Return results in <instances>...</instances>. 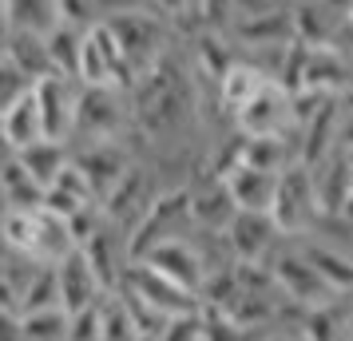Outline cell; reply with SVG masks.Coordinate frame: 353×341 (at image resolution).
Listing matches in <instances>:
<instances>
[{"instance_id": "cell-1", "label": "cell", "mask_w": 353, "mask_h": 341, "mask_svg": "<svg viewBox=\"0 0 353 341\" xmlns=\"http://www.w3.org/2000/svg\"><path fill=\"white\" fill-rule=\"evenodd\" d=\"M191 112H194L191 87L183 80V68L171 56H163L147 76H139V83H135V119L147 131H155V135L171 131Z\"/></svg>"}, {"instance_id": "cell-2", "label": "cell", "mask_w": 353, "mask_h": 341, "mask_svg": "<svg viewBox=\"0 0 353 341\" xmlns=\"http://www.w3.org/2000/svg\"><path fill=\"white\" fill-rule=\"evenodd\" d=\"M187 227H194V191L191 187H175V191H163L151 211L131 227V234L123 238L128 242V258L143 262L155 246L171 242V238H183Z\"/></svg>"}, {"instance_id": "cell-3", "label": "cell", "mask_w": 353, "mask_h": 341, "mask_svg": "<svg viewBox=\"0 0 353 341\" xmlns=\"http://www.w3.org/2000/svg\"><path fill=\"white\" fill-rule=\"evenodd\" d=\"M103 24L112 28V36L128 52L135 83L167 56V17H159V12H151V8H123V12L103 17Z\"/></svg>"}, {"instance_id": "cell-4", "label": "cell", "mask_w": 353, "mask_h": 341, "mask_svg": "<svg viewBox=\"0 0 353 341\" xmlns=\"http://www.w3.org/2000/svg\"><path fill=\"white\" fill-rule=\"evenodd\" d=\"M274 223L282 230V238H302L310 227L318 223L321 203H318V183H314V167L294 163L278 179V198H274Z\"/></svg>"}, {"instance_id": "cell-5", "label": "cell", "mask_w": 353, "mask_h": 341, "mask_svg": "<svg viewBox=\"0 0 353 341\" xmlns=\"http://www.w3.org/2000/svg\"><path fill=\"white\" fill-rule=\"evenodd\" d=\"M270 270L274 278H278V290H282V298H290L298 309H314V306H330V302H337L341 293L325 282V278L318 274V266L305 258L302 250H274L270 258Z\"/></svg>"}, {"instance_id": "cell-6", "label": "cell", "mask_w": 353, "mask_h": 341, "mask_svg": "<svg viewBox=\"0 0 353 341\" xmlns=\"http://www.w3.org/2000/svg\"><path fill=\"white\" fill-rule=\"evenodd\" d=\"M123 290L143 298L147 306H155L159 313L167 318H183V313H203V293L179 286L171 278H163L159 270H151L147 262H131L128 266V278H123Z\"/></svg>"}, {"instance_id": "cell-7", "label": "cell", "mask_w": 353, "mask_h": 341, "mask_svg": "<svg viewBox=\"0 0 353 341\" xmlns=\"http://www.w3.org/2000/svg\"><path fill=\"white\" fill-rule=\"evenodd\" d=\"M80 96L83 83L72 76L52 72L36 83V99H40V115H44V135L48 139H76V115H80Z\"/></svg>"}, {"instance_id": "cell-8", "label": "cell", "mask_w": 353, "mask_h": 341, "mask_svg": "<svg viewBox=\"0 0 353 341\" xmlns=\"http://www.w3.org/2000/svg\"><path fill=\"white\" fill-rule=\"evenodd\" d=\"M123 87H88L83 83L80 96V115H76V139L88 143H103L115 139L123 123H128V107H123Z\"/></svg>"}, {"instance_id": "cell-9", "label": "cell", "mask_w": 353, "mask_h": 341, "mask_svg": "<svg viewBox=\"0 0 353 341\" xmlns=\"http://www.w3.org/2000/svg\"><path fill=\"white\" fill-rule=\"evenodd\" d=\"M242 135H282V131H298L294 119V92H286L278 80H270L258 92L239 115H234Z\"/></svg>"}, {"instance_id": "cell-10", "label": "cell", "mask_w": 353, "mask_h": 341, "mask_svg": "<svg viewBox=\"0 0 353 341\" xmlns=\"http://www.w3.org/2000/svg\"><path fill=\"white\" fill-rule=\"evenodd\" d=\"M143 262L151 266V270H159L163 278H171V282H179V286H187V290H194V293H203L210 270H214V266L207 262V254H203L187 234H183V238H171V242H163V246H155Z\"/></svg>"}, {"instance_id": "cell-11", "label": "cell", "mask_w": 353, "mask_h": 341, "mask_svg": "<svg viewBox=\"0 0 353 341\" xmlns=\"http://www.w3.org/2000/svg\"><path fill=\"white\" fill-rule=\"evenodd\" d=\"M230 40L239 48L254 52H282L294 44V4H282L274 12H258V17H239L230 24Z\"/></svg>"}, {"instance_id": "cell-12", "label": "cell", "mask_w": 353, "mask_h": 341, "mask_svg": "<svg viewBox=\"0 0 353 341\" xmlns=\"http://www.w3.org/2000/svg\"><path fill=\"white\" fill-rule=\"evenodd\" d=\"M155 198H159V195L151 191V175H147L143 167H135V163H131V171L119 179V187L99 203V214H103L112 227H123L131 234V227L151 211V203H155ZM128 234H123V238H128Z\"/></svg>"}, {"instance_id": "cell-13", "label": "cell", "mask_w": 353, "mask_h": 341, "mask_svg": "<svg viewBox=\"0 0 353 341\" xmlns=\"http://www.w3.org/2000/svg\"><path fill=\"white\" fill-rule=\"evenodd\" d=\"M278 238H282V230L274 223V214L262 211H239L234 223L226 227V242L239 262H270Z\"/></svg>"}, {"instance_id": "cell-14", "label": "cell", "mask_w": 353, "mask_h": 341, "mask_svg": "<svg viewBox=\"0 0 353 341\" xmlns=\"http://www.w3.org/2000/svg\"><path fill=\"white\" fill-rule=\"evenodd\" d=\"M56 274H60V306L76 318V313H83V309H92L103 302V282H99L96 266L88 262V254L80 250H72L60 266H56Z\"/></svg>"}, {"instance_id": "cell-15", "label": "cell", "mask_w": 353, "mask_h": 341, "mask_svg": "<svg viewBox=\"0 0 353 341\" xmlns=\"http://www.w3.org/2000/svg\"><path fill=\"white\" fill-rule=\"evenodd\" d=\"M76 167L88 175V183H92L96 198L103 203V198L119 187V179L131 171V159H128V151L115 143V139H103V143L80 147V151H76Z\"/></svg>"}, {"instance_id": "cell-16", "label": "cell", "mask_w": 353, "mask_h": 341, "mask_svg": "<svg viewBox=\"0 0 353 341\" xmlns=\"http://www.w3.org/2000/svg\"><path fill=\"white\" fill-rule=\"evenodd\" d=\"M0 135H4V147L8 155H20L24 147L48 139L44 135V115H40V99H36V83L28 92H20L12 103H4L0 112Z\"/></svg>"}, {"instance_id": "cell-17", "label": "cell", "mask_w": 353, "mask_h": 341, "mask_svg": "<svg viewBox=\"0 0 353 341\" xmlns=\"http://www.w3.org/2000/svg\"><path fill=\"white\" fill-rule=\"evenodd\" d=\"M314 183H318V203H321V214H337L345 211V203L353 195V151L337 143L325 159L314 167Z\"/></svg>"}, {"instance_id": "cell-18", "label": "cell", "mask_w": 353, "mask_h": 341, "mask_svg": "<svg viewBox=\"0 0 353 341\" xmlns=\"http://www.w3.org/2000/svg\"><path fill=\"white\" fill-rule=\"evenodd\" d=\"M278 171H262V167H250V163H239L230 175H223L226 191L234 198L239 211H274V198H278Z\"/></svg>"}, {"instance_id": "cell-19", "label": "cell", "mask_w": 353, "mask_h": 341, "mask_svg": "<svg viewBox=\"0 0 353 341\" xmlns=\"http://www.w3.org/2000/svg\"><path fill=\"white\" fill-rule=\"evenodd\" d=\"M4 64L17 68L28 83H40L52 76V52L44 32H24V28H4Z\"/></svg>"}, {"instance_id": "cell-20", "label": "cell", "mask_w": 353, "mask_h": 341, "mask_svg": "<svg viewBox=\"0 0 353 341\" xmlns=\"http://www.w3.org/2000/svg\"><path fill=\"white\" fill-rule=\"evenodd\" d=\"M72 313L68 309H32V313H4V341H68Z\"/></svg>"}, {"instance_id": "cell-21", "label": "cell", "mask_w": 353, "mask_h": 341, "mask_svg": "<svg viewBox=\"0 0 353 341\" xmlns=\"http://www.w3.org/2000/svg\"><path fill=\"white\" fill-rule=\"evenodd\" d=\"M72 250H80V238H76V230H72V218H64V214H56V211L44 207V211L36 214L32 258H40L44 266H60Z\"/></svg>"}, {"instance_id": "cell-22", "label": "cell", "mask_w": 353, "mask_h": 341, "mask_svg": "<svg viewBox=\"0 0 353 341\" xmlns=\"http://www.w3.org/2000/svg\"><path fill=\"white\" fill-rule=\"evenodd\" d=\"M0 191H4V211H44L48 207V187L36 179L17 155L4 159Z\"/></svg>"}, {"instance_id": "cell-23", "label": "cell", "mask_w": 353, "mask_h": 341, "mask_svg": "<svg viewBox=\"0 0 353 341\" xmlns=\"http://www.w3.org/2000/svg\"><path fill=\"white\" fill-rule=\"evenodd\" d=\"M341 32V17L330 12L321 0H294V40L321 48V44H337Z\"/></svg>"}, {"instance_id": "cell-24", "label": "cell", "mask_w": 353, "mask_h": 341, "mask_svg": "<svg viewBox=\"0 0 353 341\" xmlns=\"http://www.w3.org/2000/svg\"><path fill=\"white\" fill-rule=\"evenodd\" d=\"M270 80L274 76L262 64H246V60H239V64L223 76V83H219V103H223L226 112H230V119H234V115H239Z\"/></svg>"}, {"instance_id": "cell-25", "label": "cell", "mask_w": 353, "mask_h": 341, "mask_svg": "<svg viewBox=\"0 0 353 341\" xmlns=\"http://www.w3.org/2000/svg\"><path fill=\"white\" fill-rule=\"evenodd\" d=\"M56 24H64V4L60 0H4V28H24V32L48 36Z\"/></svg>"}, {"instance_id": "cell-26", "label": "cell", "mask_w": 353, "mask_h": 341, "mask_svg": "<svg viewBox=\"0 0 353 341\" xmlns=\"http://www.w3.org/2000/svg\"><path fill=\"white\" fill-rule=\"evenodd\" d=\"M17 159L24 163L36 179L44 183V187H52V183L72 167V151H68V139H40V143L24 147Z\"/></svg>"}, {"instance_id": "cell-27", "label": "cell", "mask_w": 353, "mask_h": 341, "mask_svg": "<svg viewBox=\"0 0 353 341\" xmlns=\"http://www.w3.org/2000/svg\"><path fill=\"white\" fill-rule=\"evenodd\" d=\"M298 250L318 266V274L325 278L337 293H353V254L337 250V246H325V242H310V238H305Z\"/></svg>"}, {"instance_id": "cell-28", "label": "cell", "mask_w": 353, "mask_h": 341, "mask_svg": "<svg viewBox=\"0 0 353 341\" xmlns=\"http://www.w3.org/2000/svg\"><path fill=\"white\" fill-rule=\"evenodd\" d=\"M234 214H239V207H234V198H230V191H226L223 179H214L210 187L194 191V227L226 230L230 223H234Z\"/></svg>"}, {"instance_id": "cell-29", "label": "cell", "mask_w": 353, "mask_h": 341, "mask_svg": "<svg viewBox=\"0 0 353 341\" xmlns=\"http://www.w3.org/2000/svg\"><path fill=\"white\" fill-rule=\"evenodd\" d=\"M83 40H88V28H80V24H56V28L48 32L52 68H56L60 76H72V80H80Z\"/></svg>"}, {"instance_id": "cell-30", "label": "cell", "mask_w": 353, "mask_h": 341, "mask_svg": "<svg viewBox=\"0 0 353 341\" xmlns=\"http://www.w3.org/2000/svg\"><path fill=\"white\" fill-rule=\"evenodd\" d=\"M223 36L226 32H199V40H194V76L214 80V87L223 83V76L230 72V68L239 64Z\"/></svg>"}, {"instance_id": "cell-31", "label": "cell", "mask_w": 353, "mask_h": 341, "mask_svg": "<svg viewBox=\"0 0 353 341\" xmlns=\"http://www.w3.org/2000/svg\"><path fill=\"white\" fill-rule=\"evenodd\" d=\"M302 333L305 341H350V306H314L302 309Z\"/></svg>"}, {"instance_id": "cell-32", "label": "cell", "mask_w": 353, "mask_h": 341, "mask_svg": "<svg viewBox=\"0 0 353 341\" xmlns=\"http://www.w3.org/2000/svg\"><path fill=\"white\" fill-rule=\"evenodd\" d=\"M99 341H143V329L135 325L128 298L119 290L103 298V333H99Z\"/></svg>"}, {"instance_id": "cell-33", "label": "cell", "mask_w": 353, "mask_h": 341, "mask_svg": "<svg viewBox=\"0 0 353 341\" xmlns=\"http://www.w3.org/2000/svg\"><path fill=\"white\" fill-rule=\"evenodd\" d=\"M32 309H64L60 306V274H56V266H40L36 282L24 293V309L20 313H32Z\"/></svg>"}, {"instance_id": "cell-34", "label": "cell", "mask_w": 353, "mask_h": 341, "mask_svg": "<svg viewBox=\"0 0 353 341\" xmlns=\"http://www.w3.org/2000/svg\"><path fill=\"white\" fill-rule=\"evenodd\" d=\"M36 214L40 211H4V246L32 254L36 246Z\"/></svg>"}, {"instance_id": "cell-35", "label": "cell", "mask_w": 353, "mask_h": 341, "mask_svg": "<svg viewBox=\"0 0 353 341\" xmlns=\"http://www.w3.org/2000/svg\"><path fill=\"white\" fill-rule=\"evenodd\" d=\"M194 20L203 32H230V24L239 20L234 0H194Z\"/></svg>"}, {"instance_id": "cell-36", "label": "cell", "mask_w": 353, "mask_h": 341, "mask_svg": "<svg viewBox=\"0 0 353 341\" xmlns=\"http://www.w3.org/2000/svg\"><path fill=\"white\" fill-rule=\"evenodd\" d=\"M159 341H207V309H203V313L171 318L167 329L159 333Z\"/></svg>"}, {"instance_id": "cell-37", "label": "cell", "mask_w": 353, "mask_h": 341, "mask_svg": "<svg viewBox=\"0 0 353 341\" xmlns=\"http://www.w3.org/2000/svg\"><path fill=\"white\" fill-rule=\"evenodd\" d=\"M103 298H108V293H103ZM99 333H103V302L72 318V338L68 341H99Z\"/></svg>"}, {"instance_id": "cell-38", "label": "cell", "mask_w": 353, "mask_h": 341, "mask_svg": "<svg viewBox=\"0 0 353 341\" xmlns=\"http://www.w3.org/2000/svg\"><path fill=\"white\" fill-rule=\"evenodd\" d=\"M147 8L159 12V17H167V20H187V17L194 20V0H147ZM194 24H199V20H194Z\"/></svg>"}, {"instance_id": "cell-39", "label": "cell", "mask_w": 353, "mask_h": 341, "mask_svg": "<svg viewBox=\"0 0 353 341\" xmlns=\"http://www.w3.org/2000/svg\"><path fill=\"white\" fill-rule=\"evenodd\" d=\"M290 0H234V8H239V17H258V12H274V8H282Z\"/></svg>"}, {"instance_id": "cell-40", "label": "cell", "mask_w": 353, "mask_h": 341, "mask_svg": "<svg viewBox=\"0 0 353 341\" xmlns=\"http://www.w3.org/2000/svg\"><path fill=\"white\" fill-rule=\"evenodd\" d=\"M337 48L341 52H353V12L341 20V32H337Z\"/></svg>"}, {"instance_id": "cell-41", "label": "cell", "mask_w": 353, "mask_h": 341, "mask_svg": "<svg viewBox=\"0 0 353 341\" xmlns=\"http://www.w3.org/2000/svg\"><path fill=\"white\" fill-rule=\"evenodd\" d=\"M258 341H305V333L298 329V333H286V329H274V333H266V338H258Z\"/></svg>"}, {"instance_id": "cell-42", "label": "cell", "mask_w": 353, "mask_h": 341, "mask_svg": "<svg viewBox=\"0 0 353 341\" xmlns=\"http://www.w3.org/2000/svg\"><path fill=\"white\" fill-rule=\"evenodd\" d=\"M341 147H345V151H353V115H345V119H341Z\"/></svg>"}, {"instance_id": "cell-43", "label": "cell", "mask_w": 353, "mask_h": 341, "mask_svg": "<svg viewBox=\"0 0 353 341\" xmlns=\"http://www.w3.org/2000/svg\"><path fill=\"white\" fill-rule=\"evenodd\" d=\"M341 112H345V115H353V83L345 87V92H341Z\"/></svg>"}, {"instance_id": "cell-44", "label": "cell", "mask_w": 353, "mask_h": 341, "mask_svg": "<svg viewBox=\"0 0 353 341\" xmlns=\"http://www.w3.org/2000/svg\"><path fill=\"white\" fill-rule=\"evenodd\" d=\"M341 218H345V223H353V195H350V203H345V211H341Z\"/></svg>"}, {"instance_id": "cell-45", "label": "cell", "mask_w": 353, "mask_h": 341, "mask_svg": "<svg viewBox=\"0 0 353 341\" xmlns=\"http://www.w3.org/2000/svg\"><path fill=\"white\" fill-rule=\"evenodd\" d=\"M350 341H353V302H350Z\"/></svg>"}, {"instance_id": "cell-46", "label": "cell", "mask_w": 353, "mask_h": 341, "mask_svg": "<svg viewBox=\"0 0 353 341\" xmlns=\"http://www.w3.org/2000/svg\"><path fill=\"white\" fill-rule=\"evenodd\" d=\"M143 341H155V338H143Z\"/></svg>"}]
</instances>
